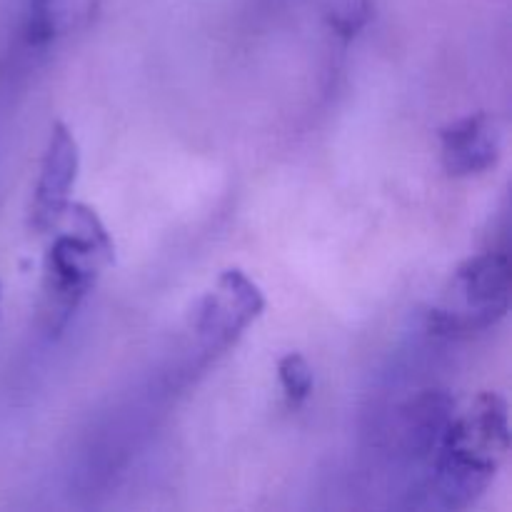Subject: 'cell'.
<instances>
[{
    "instance_id": "8",
    "label": "cell",
    "mask_w": 512,
    "mask_h": 512,
    "mask_svg": "<svg viewBox=\"0 0 512 512\" xmlns=\"http://www.w3.org/2000/svg\"><path fill=\"white\" fill-rule=\"evenodd\" d=\"M453 415L455 403L438 390H425L423 395L410 400L403 410L405 450L415 458H433Z\"/></svg>"
},
{
    "instance_id": "5",
    "label": "cell",
    "mask_w": 512,
    "mask_h": 512,
    "mask_svg": "<svg viewBox=\"0 0 512 512\" xmlns=\"http://www.w3.org/2000/svg\"><path fill=\"white\" fill-rule=\"evenodd\" d=\"M80 150L75 135L60 120L50 128L48 148L40 163L38 183H35L33 205H30V228L35 233H50L63 220L70 205V190L78 180Z\"/></svg>"
},
{
    "instance_id": "11",
    "label": "cell",
    "mask_w": 512,
    "mask_h": 512,
    "mask_svg": "<svg viewBox=\"0 0 512 512\" xmlns=\"http://www.w3.org/2000/svg\"><path fill=\"white\" fill-rule=\"evenodd\" d=\"M0 300H3V285H0Z\"/></svg>"
},
{
    "instance_id": "3",
    "label": "cell",
    "mask_w": 512,
    "mask_h": 512,
    "mask_svg": "<svg viewBox=\"0 0 512 512\" xmlns=\"http://www.w3.org/2000/svg\"><path fill=\"white\" fill-rule=\"evenodd\" d=\"M510 283L512 268L505 250L473 255L455 270L453 305L430 310V330L445 338H460L493 328L508 313Z\"/></svg>"
},
{
    "instance_id": "10",
    "label": "cell",
    "mask_w": 512,
    "mask_h": 512,
    "mask_svg": "<svg viewBox=\"0 0 512 512\" xmlns=\"http://www.w3.org/2000/svg\"><path fill=\"white\" fill-rule=\"evenodd\" d=\"M370 13H373L370 0H330L325 20L335 35H340L343 40H353L368 25Z\"/></svg>"
},
{
    "instance_id": "2",
    "label": "cell",
    "mask_w": 512,
    "mask_h": 512,
    "mask_svg": "<svg viewBox=\"0 0 512 512\" xmlns=\"http://www.w3.org/2000/svg\"><path fill=\"white\" fill-rule=\"evenodd\" d=\"M60 223H68V230L55 228L43 265V325L50 335L70 323L115 253L108 230L88 205L70 203Z\"/></svg>"
},
{
    "instance_id": "1",
    "label": "cell",
    "mask_w": 512,
    "mask_h": 512,
    "mask_svg": "<svg viewBox=\"0 0 512 512\" xmlns=\"http://www.w3.org/2000/svg\"><path fill=\"white\" fill-rule=\"evenodd\" d=\"M510 450L508 405L483 393L463 415H453L433 453L425 495L435 508L465 510L488 490Z\"/></svg>"
},
{
    "instance_id": "6",
    "label": "cell",
    "mask_w": 512,
    "mask_h": 512,
    "mask_svg": "<svg viewBox=\"0 0 512 512\" xmlns=\"http://www.w3.org/2000/svg\"><path fill=\"white\" fill-rule=\"evenodd\" d=\"M503 155V128L493 113L460 118L440 133V158L453 178L483 175L495 168Z\"/></svg>"
},
{
    "instance_id": "9",
    "label": "cell",
    "mask_w": 512,
    "mask_h": 512,
    "mask_svg": "<svg viewBox=\"0 0 512 512\" xmlns=\"http://www.w3.org/2000/svg\"><path fill=\"white\" fill-rule=\"evenodd\" d=\"M278 378H280V388H283L285 400L288 405H300L310 398L313 393V368L308 365V360L303 358L300 353H288L285 358H280L278 363Z\"/></svg>"
},
{
    "instance_id": "7",
    "label": "cell",
    "mask_w": 512,
    "mask_h": 512,
    "mask_svg": "<svg viewBox=\"0 0 512 512\" xmlns=\"http://www.w3.org/2000/svg\"><path fill=\"white\" fill-rule=\"evenodd\" d=\"M98 0H28L25 43L45 48L95 18Z\"/></svg>"
},
{
    "instance_id": "4",
    "label": "cell",
    "mask_w": 512,
    "mask_h": 512,
    "mask_svg": "<svg viewBox=\"0 0 512 512\" xmlns=\"http://www.w3.org/2000/svg\"><path fill=\"white\" fill-rule=\"evenodd\" d=\"M265 295L243 270L230 268L203 298L195 318L198 345L208 358L233 348L245 330L263 315Z\"/></svg>"
}]
</instances>
